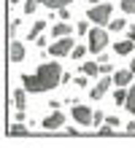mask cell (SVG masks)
Here are the masks:
<instances>
[{"instance_id":"1","label":"cell","mask_w":135,"mask_h":148,"mask_svg":"<svg viewBox=\"0 0 135 148\" xmlns=\"http://www.w3.org/2000/svg\"><path fill=\"white\" fill-rule=\"evenodd\" d=\"M62 67H60V62H43L38 70H35L33 75H22V86L30 94H41V92H49V89H54V86H60L62 84Z\"/></svg>"},{"instance_id":"2","label":"cell","mask_w":135,"mask_h":148,"mask_svg":"<svg viewBox=\"0 0 135 148\" xmlns=\"http://www.w3.org/2000/svg\"><path fill=\"white\" fill-rule=\"evenodd\" d=\"M111 11H114V5L111 3H97V5H89V11H87V19L95 24V27H103V24L111 22Z\"/></svg>"},{"instance_id":"3","label":"cell","mask_w":135,"mask_h":148,"mask_svg":"<svg viewBox=\"0 0 135 148\" xmlns=\"http://www.w3.org/2000/svg\"><path fill=\"white\" fill-rule=\"evenodd\" d=\"M87 46H89V51L92 54H103V49L108 46V32L103 30V27H92L89 30V35H87Z\"/></svg>"},{"instance_id":"4","label":"cell","mask_w":135,"mask_h":148,"mask_svg":"<svg viewBox=\"0 0 135 148\" xmlns=\"http://www.w3.org/2000/svg\"><path fill=\"white\" fill-rule=\"evenodd\" d=\"M73 49H76V40L73 35H68V38H57L49 46V54L51 57H68V54H73Z\"/></svg>"},{"instance_id":"5","label":"cell","mask_w":135,"mask_h":148,"mask_svg":"<svg viewBox=\"0 0 135 148\" xmlns=\"http://www.w3.org/2000/svg\"><path fill=\"white\" fill-rule=\"evenodd\" d=\"M73 119H76V124H81V127H92V119H95V113H92V108H87V105H73Z\"/></svg>"},{"instance_id":"6","label":"cell","mask_w":135,"mask_h":148,"mask_svg":"<svg viewBox=\"0 0 135 148\" xmlns=\"http://www.w3.org/2000/svg\"><path fill=\"white\" fill-rule=\"evenodd\" d=\"M111 84H114V78L111 75H103V78H97V84L89 89V97L92 100H100V97H105L108 94V89H111Z\"/></svg>"},{"instance_id":"7","label":"cell","mask_w":135,"mask_h":148,"mask_svg":"<svg viewBox=\"0 0 135 148\" xmlns=\"http://www.w3.org/2000/svg\"><path fill=\"white\" fill-rule=\"evenodd\" d=\"M62 124H65V116H62L60 110H51L49 116L41 121V127H43V129H60Z\"/></svg>"},{"instance_id":"8","label":"cell","mask_w":135,"mask_h":148,"mask_svg":"<svg viewBox=\"0 0 135 148\" xmlns=\"http://www.w3.org/2000/svg\"><path fill=\"white\" fill-rule=\"evenodd\" d=\"M8 59L11 62H22L24 59V43L22 40H8Z\"/></svg>"},{"instance_id":"9","label":"cell","mask_w":135,"mask_h":148,"mask_svg":"<svg viewBox=\"0 0 135 148\" xmlns=\"http://www.w3.org/2000/svg\"><path fill=\"white\" fill-rule=\"evenodd\" d=\"M111 78H114L116 86H122V89H130V86H132V70H130V67H127V70H116Z\"/></svg>"},{"instance_id":"10","label":"cell","mask_w":135,"mask_h":148,"mask_svg":"<svg viewBox=\"0 0 135 148\" xmlns=\"http://www.w3.org/2000/svg\"><path fill=\"white\" fill-rule=\"evenodd\" d=\"M51 35H54V38H68V35H73V27H70L68 22H57V24L51 27Z\"/></svg>"},{"instance_id":"11","label":"cell","mask_w":135,"mask_h":148,"mask_svg":"<svg viewBox=\"0 0 135 148\" xmlns=\"http://www.w3.org/2000/svg\"><path fill=\"white\" fill-rule=\"evenodd\" d=\"M14 105H16V110H27V89H24V86H22V89H16L14 92Z\"/></svg>"},{"instance_id":"12","label":"cell","mask_w":135,"mask_h":148,"mask_svg":"<svg viewBox=\"0 0 135 148\" xmlns=\"http://www.w3.org/2000/svg\"><path fill=\"white\" fill-rule=\"evenodd\" d=\"M132 49H135V43L127 38V40H119V43H114V51L119 57H127V54H132Z\"/></svg>"},{"instance_id":"13","label":"cell","mask_w":135,"mask_h":148,"mask_svg":"<svg viewBox=\"0 0 135 148\" xmlns=\"http://www.w3.org/2000/svg\"><path fill=\"white\" fill-rule=\"evenodd\" d=\"M97 65H100V73L103 75H111L114 73V65H111V59H108L105 54H97Z\"/></svg>"},{"instance_id":"14","label":"cell","mask_w":135,"mask_h":148,"mask_svg":"<svg viewBox=\"0 0 135 148\" xmlns=\"http://www.w3.org/2000/svg\"><path fill=\"white\" fill-rule=\"evenodd\" d=\"M41 3L46 5V8H51V11H60V8H68L73 0H41Z\"/></svg>"},{"instance_id":"15","label":"cell","mask_w":135,"mask_h":148,"mask_svg":"<svg viewBox=\"0 0 135 148\" xmlns=\"http://www.w3.org/2000/svg\"><path fill=\"white\" fill-rule=\"evenodd\" d=\"M127 94H130V89H122V86H116V92H114V102H116V105H127Z\"/></svg>"},{"instance_id":"16","label":"cell","mask_w":135,"mask_h":148,"mask_svg":"<svg viewBox=\"0 0 135 148\" xmlns=\"http://www.w3.org/2000/svg\"><path fill=\"white\" fill-rule=\"evenodd\" d=\"M43 30H46V22H43V19H38V22L33 24V30H30V40H38Z\"/></svg>"},{"instance_id":"17","label":"cell","mask_w":135,"mask_h":148,"mask_svg":"<svg viewBox=\"0 0 135 148\" xmlns=\"http://www.w3.org/2000/svg\"><path fill=\"white\" fill-rule=\"evenodd\" d=\"M81 73L84 75H97L100 73V65L97 62H81Z\"/></svg>"},{"instance_id":"18","label":"cell","mask_w":135,"mask_h":148,"mask_svg":"<svg viewBox=\"0 0 135 148\" xmlns=\"http://www.w3.org/2000/svg\"><path fill=\"white\" fill-rule=\"evenodd\" d=\"M87 51H89V46H81V43H76V49H73V59H76V62H81V59L87 57Z\"/></svg>"},{"instance_id":"19","label":"cell","mask_w":135,"mask_h":148,"mask_svg":"<svg viewBox=\"0 0 135 148\" xmlns=\"http://www.w3.org/2000/svg\"><path fill=\"white\" fill-rule=\"evenodd\" d=\"M124 108H127V110L132 113V116H135V84L130 86V94H127V105H124Z\"/></svg>"},{"instance_id":"20","label":"cell","mask_w":135,"mask_h":148,"mask_svg":"<svg viewBox=\"0 0 135 148\" xmlns=\"http://www.w3.org/2000/svg\"><path fill=\"white\" fill-rule=\"evenodd\" d=\"M124 27H127V22H124V19H111V22H108V30H111V32H119Z\"/></svg>"},{"instance_id":"21","label":"cell","mask_w":135,"mask_h":148,"mask_svg":"<svg viewBox=\"0 0 135 148\" xmlns=\"http://www.w3.org/2000/svg\"><path fill=\"white\" fill-rule=\"evenodd\" d=\"M24 132H27V127L22 124V121H16V124L8 127V135H24Z\"/></svg>"},{"instance_id":"22","label":"cell","mask_w":135,"mask_h":148,"mask_svg":"<svg viewBox=\"0 0 135 148\" xmlns=\"http://www.w3.org/2000/svg\"><path fill=\"white\" fill-rule=\"evenodd\" d=\"M119 5H122V11H124V14H135V0H122Z\"/></svg>"},{"instance_id":"23","label":"cell","mask_w":135,"mask_h":148,"mask_svg":"<svg viewBox=\"0 0 135 148\" xmlns=\"http://www.w3.org/2000/svg\"><path fill=\"white\" fill-rule=\"evenodd\" d=\"M38 3H41V0H24V14L30 16V14L35 11V8H38Z\"/></svg>"},{"instance_id":"24","label":"cell","mask_w":135,"mask_h":148,"mask_svg":"<svg viewBox=\"0 0 135 148\" xmlns=\"http://www.w3.org/2000/svg\"><path fill=\"white\" fill-rule=\"evenodd\" d=\"M89 30H92V27H89V22H78V27H76L78 35H89Z\"/></svg>"},{"instance_id":"25","label":"cell","mask_w":135,"mask_h":148,"mask_svg":"<svg viewBox=\"0 0 135 148\" xmlns=\"http://www.w3.org/2000/svg\"><path fill=\"white\" fill-rule=\"evenodd\" d=\"M92 124H95V127H97V124H105V116H103L100 110H95V119H92Z\"/></svg>"},{"instance_id":"26","label":"cell","mask_w":135,"mask_h":148,"mask_svg":"<svg viewBox=\"0 0 135 148\" xmlns=\"http://www.w3.org/2000/svg\"><path fill=\"white\" fill-rule=\"evenodd\" d=\"M105 124L108 127H119V119H116V116H105Z\"/></svg>"},{"instance_id":"27","label":"cell","mask_w":135,"mask_h":148,"mask_svg":"<svg viewBox=\"0 0 135 148\" xmlns=\"http://www.w3.org/2000/svg\"><path fill=\"white\" fill-rule=\"evenodd\" d=\"M87 78H89V75H78V78H76V84H78V86H89Z\"/></svg>"},{"instance_id":"28","label":"cell","mask_w":135,"mask_h":148,"mask_svg":"<svg viewBox=\"0 0 135 148\" xmlns=\"http://www.w3.org/2000/svg\"><path fill=\"white\" fill-rule=\"evenodd\" d=\"M57 14H60V19H70V11H68V8H60Z\"/></svg>"},{"instance_id":"29","label":"cell","mask_w":135,"mask_h":148,"mask_svg":"<svg viewBox=\"0 0 135 148\" xmlns=\"http://www.w3.org/2000/svg\"><path fill=\"white\" fill-rule=\"evenodd\" d=\"M127 38H130V40L135 43V27H130V32H127Z\"/></svg>"},{"instance_id":"30","label":"cell","mask_w":135,"mask_h":148,"mask_svg":"<svg viewBox=\"0 0 135 148\" xmlns=\"http://www.w3.org/2000/svg\"><path fill=\"white\" fill-rule=\"evenodd\" d=\"M127 132H135V121H130V124H127Z\"/></svg>"},{"instance_id":"31","label":"cell","mask_w":135,"mask_h":148,"mask_svg":"<svg viewBox=\"0 0 135 148\" xmlns=\"http://www.w3.org/2000/svg\"><path fill=\"white\" fill-rule=\"evenodd\" d=\"M130 70H132V73H135V57H132V62H130Z\"/></svg>"},{"instance_id":"32","label":"cell","mask_w":135,"mask_h":148,"mask_svg":"<svg viewBox=\"0 0 135 148\" xmlns=\"http://www.w3.org/2000/svg\"><path fill=\"white\" fill-rule=\"evenodd\" d=\"M87 3H89V5H97V0H87Z\"/></svg>"},{"instance_id":"33","label":"cell","mask_w":135,"mask_h":148,"mask_svg":"<svg viewBox=\"0 0 135 148\" xmlns=\"http://www.w3.org/2000/svg\"><path fill=\"white\" fill-rule=\"evenodd\" d=\"M8 3H19V0H8Z\"/></svg>"}]
</instances>
